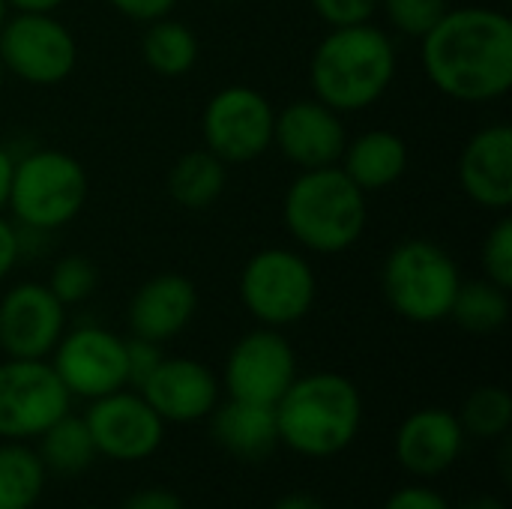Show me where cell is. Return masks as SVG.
Returning <instances> with one entry per match:
<instances>
[{
  "label": "cell",
  "instance_id": "35",
  "mask_svg": "<svg viewBox=\"0 0 512 509\" xmlns=\"http://www.w3.org/2000/svg\"><path fill=\"white\" fill-rule=\"evenodd\" d=\"M120 509H186L183 498L174 492V489H165V486H147V489H138L132 492Z\"/></svg>",
  "mask_w": 512,
  "mask_h": 509
},
{
  "label": "cell",
  "instance_id": "43",
  "mask_svg": "<svg viewBox=\"0 0 512 509\" xmlns=\"http://www.w3.org/2000/svg\"><path fill=\"white\" fill-rule=\"evenodd\" d=\"M219 3H240V0H219Z\"/></svg>",
  "mask_w": 512,
  "mask_h": 509
},
{
  "label": "cell",
  "instance_id": "19",
  "mask_svg": "<svg viewBox=\"0 0 512 509\" xmlns=\"http://www.w3.org/2000/svg\"><path fill=\"white\" fill-rule=\"evenodd\" d=\"M198 312V288L180 273H159L147 279L129 300V333L156 345L177 339Z\"/></svg>",
  "mask_w": 512,
  "mask_h": 509
},
{
  "label": "cell",
  "instance_id": "10",
  "mask_svg": "<svg viewBox=\"0 0 512 509\" xmlns=\"http://www.w3.org/2000/svg\"><path fill=\"white\" fill-rule=\"evenodd\" d=\"M72 396L48 360L6 357L0 363V441H36L69 414Z\"/></svg>",
  "mask_w": 512,
  "mask_h": 509
},
{
  "label": "cell",
  "instance_id": "39",
  "mask_svg": "<svg viewBox=\"0 0 512 509\" xmlns=\"http://www.w3.org/2000/svg\"><path fill=\"white\" fill-rule=\"evenodd\" d=\"M66 0H9L12 12H57Z\"/></svg>",
  "mask_w": 512,
  "mask_h": 509
},
{
  "label": "cell",
  "instance_id": "44",
  "mask_svg": "<svg viewBox=\"0 0 512 509\" xmlns=\"http://www.w3.org/2000/svg\"><path fill=\"white\" fill-rule=\"evenodd\" d=\"M81 509H102V507H81Z\"/></svg>",
  "mask_w": 512,
  "mask_h": 509
},
{
  "label": "cell",
  "instance_id": "22",
  "mask_svg": "<svg viewBox=\"0 0 512 509\" xmlns=\"http://www.w3.org/2000/svg\"><path fill=\"white\" fill-rule=\"evenodd\" d=\"M228 186V165L207 147L183 153L168 171V195L186 210L213 207Z\"/></svg>",
  "mask_w": 512,
  "mask_h": 509
},
{
  "label": "cell",
  "instance_id": "21",
  "mask_svg": "<svg viewBox=\"0 0 512 509\" xmlns=\"http://www.w3.org/2000/svg\"><path fill=\"white\" fill-rule=\"evenodd\" d=\"M339 168L369 195L390 189L408 171V144L390 129H369L357 138H348Z\"/></svg>",
  "mask_w": 512,
  "mask_h": 509
},
{
  "label": "cell",
  "instance_id": "4",
  "mask_svg": "<svg viewBox=\"0 0 512 509\" xmlns=\"http://www.w3.org/2000/svg\"><path fill=\"white\" fill-rule=\"evenodd\" d=\"M282 222L300 249L339 255L360 243L369 225V195L339 165L309 168L288 183Z\"/></svg>",
  "mask_w": 512,
  "mask_h": 509
},
{
  "label": "cell",
  "instance_id": "24",
  "mask_svg": "<svg viewBox=\"0 0 512 509\" xmlns=\"http://www.w3.org/2000/svg\"><path fill=\"white\" fill-rule=\"evenodd\" d=\"M36 441H39L36 447L39 462L45 465L48 474L57 477H81L96 459V447L87 432V423L72 411L63 414L57 423H51Z\"/></svg>",
  "mask_w": 512,
  "mask_h": 509
},
{
  "label": "cell",
  "instance_id": "33",
  "mask_svg": "<svg viewBox=\"0 0 512 509\" xmlns=\"http://www.w3.org/2000/svg\"><path fill=\"white\" fill-rule=\"evenodd\" d=\"M384 509H453V504L432 486H423V483H411V486H402L396 489Z\"/></svg>",
  "mask_w": 512,
  "mask_h": 509
},
{
  "label": "cell",
  "instance_id": "16",
  "mask_svg": "<svg viewBox=\"0 0 512 509\" xmlns=\"http://www.w3.org/2000/svg\"><path fill=\"white\" fill-rule=\"evenodd\" d=\"M147 405L162 417V423H201L213 414L222 396V384L210 366L192 357H162L156 372L138 387Z\"/></svg>",
  "mask_w": 512,
  "mask_h": 509
},
{
  "label": "cell",
  "instance_id": "26",
  "mask_svg": "<svg viewBox=\"0 0 512 509\" xmlns=\"http://www.w3.org/2000/svg\"><path fill=\"white\" fill-rule=\"evenodd\" d=\"M450 318L462 330L477 333V336L498 333L510 321V291H504L501 285L489 279L462 282L456 291Z\"/></svg>",
  "mask_w": 512,
  "mask_h": 509
},
{
  "label": "cell",
  "instance_id": "9",
  "mask_svg": "<svg viewBox=\"0 0 512 509\" xmlns=\"http://www.w3.org/2000/svg\"><path fill=\"white\" fill-rule=\"evenodd\" d=\"M273 123L276 108L261 90L249 84H228L216 90L204 105V147L225 165L255 162L273 147Z\"/></svg>",
  "mask_w": 512,
  "mask_h": 509
},
{
  "label": "cell",
  "instance_id": "15",
  "mask_svg": "<svg viewBox=\"0 0 512 509\" xmlns=\"http://www.w3.org/2000/svg\"><path fill=\"white\" fill-rule=\"evenodd\" d=\"M348 132L342 114L324 105L321 99H297L276 111L273 147L300 171L339 165Z\"/></svg>",
  "mask_w": 512,
  "mask_h": 509
},
{
  "label": "cell",
  "instance_id": "6",
  "mask_svg": "<svg viewBox=\"0 0 512 509\" xmlns=\"http://www.w3.org/2000/svg\"><path fill=\"white\" fill-rule=\"evenodd\" d=\"M459 285L462 273L453 255L426 237L396 243L381 267L384 300L399 318L411 324L447 321Z\"/></svg>",
  "mask_w": 512,
  "mask_h": 509
},
{
  "label": "cell",
  "instance_id": "36",
  "mask_svg": "<svg viewBox=\"0 0 512 509\" xmlns=\"http://www.w3.org/2000/svg\"><path fill=\"white\" fill-rule=\"evenodd\" d=\"M18 237H15V222L0 213V285L12 276L18 267Z\"/></svg>",
  "mask_w": 512,
  "mask_h": 509
},
{
  "label": "cell",
  "instance_id": "25",
  "mask_svg": "<svg viewBox=\"0 0 512 509\" xmlns=\"http://www.w3.org/2000/svg\"><path fill=\"white\" fill-rule=\"evenodd\" d=\"M45 480L48 471L30 444H0V509H33L42 498Z\"/></svg>",
  "mask_w": 512,
  "mask_h": 509
},
{
  "label": "cell",
  "instance_id": "34",
  "mask_svg": "<svg viewBox=\"0 0 512 509\" xmlns=\"http://www.w3.org/2000/svg\"><path fill=\"white\" fill-rule=\"evenodd\" d=\"M111 9H117L123 18H132L138 24H150L156 18L171 15V9L177 6V0H108Z\"/></svg>",
  "mask_w": 512,
  "mask_h": 509
},
{
  "label": "cell",
  "instance_id": "28",
  "mask_svg": "<svg viewBox=\"0 0 512 509\" xmlns=\"http://www.w3.org/2000/svg\"><path fill=\"white\" fill-rule=\"evenodd\" d=\"M45 285L69 309V306H78V303H84V300L93 297V291L99 285V273H96V267H93L90 258H84V255H66V258H60L51 267Z\"/></svg>",
  "mask_w": 512,
  "mask_h": 509
},
{
  "label": "cell",
  "instance_id": "32",
  "mask_svg": "<svg viewBox=\"0 0 512 509\" xmlns=\"http://www.w3.org/2000/svg\"><path fill=\"white\" fill-rule=\"evenodd\" d=\"M162 345H156V342H147V339H138V336H132V339H126V372H129V387L132 390H138L153 372H156V366L162 363Z\"/></svg>",
  "mask_w": 512,
  "mask_h": 509
},
{
  "label": "cell",
  "instance_id": "3",
  "mask_svg": "<svg viewBox=\"0 0 512 509\" xmlns=\"http://www.w3.org/2000/svg\"><path fill=\"white\" fill-rule=\"evenodd\" d=\"M273 414L282 447L303 459H333L360 435L363 396L339 372H312L294 378Z\"/></svg>",
  "mask_w": 512,
  "mask_h": 509
},
{
  "label": "cell",
  "instance_id": "7",
  "mask_svg": "<svg viewBox=\"0 0 512 509\" xmlns=\"http://www.w3.org/2000/svg\"><path fill=\"white\" fill-rule=\"evenodd\" d=\"M237 294L243 309L261 327L282 330L312 312L318 297V276L303 252L270 246L243 264Z\"/></svg>",
  "mask_w": 512,
  "mask_h": 509
},
{
  "label": "cell",
  "instance_id": "42",
  "mask_svg": "<svg viewBox=\"0 0 512 509\" xmlns=\"http://www.w3.org/2000/svg\"><path fill=\"white\" fill-rule=\"evenodd\" d=\"M3 75H6V69H3V63H0V78H3Z\"/></svg>",
  "mask_w": 512,
  "mask_h": 509
},
{
  "label": "cell",
  "instance_id": "12",
  "mask_svg": "<svg viewBox=\"0 0 512 509\" xmlns=\"http://www.w3.org/2000/svg\"><path fill=\"white\" fill-rule=\"evenodd\" d=\"M297 354L276 327H258L243 333L225 360L228 399L273 408L297 378Z\"/></svg>",
  "mask_w": 512,
  "mask_h": 509
},
{
  "label": "cell",
  "instance_id": "14",
  "mask_svg": "<svg viewBox=\"0 0 512 509\" xmlns=\"http://www.w3.org/2000/svg\"><path fill=\"white\" fill-rule=\"evenodd\" d=\"M66 333V306L42 282H18L0 297V351L18 360H48Z\"/></svg>",
  "mask_w": 512,
  "mask_h": 509
},
{
  "label": "cell",
  "instance_id": "38",
  "mask_svg": "<svg viewBox=\"0 0 512 509\" xmlns=\"http://www.w3.org/2000/svg\"><path fill=\"white\" fill-rule=\"evenodd\" d=\"M270 509H327V507H324V501H321V498H315V495H309V492H294V495L279 498V501H276Z\"/></svg>",
  "mask_w": 512,
  "mask_h": 509
},
{
  "label": "cell",
  "instance_id": "8",
  "mask_svg": "<svg viewBox=\"0 0 512 509\" xmlns=\"http://www.w3.org/2000/svg\"><path fill=\"white\" fill-rule=\"evenodd\" d=\"M0 63L24 84L54 87L75 72L78 42L54 12H12L0 27Z\"/></svg>",
  "mask_w": 512,
  "mask_h": 509
},
{
  "label": "cell",
  "instance_id": "27",
  "mask_svg": "<svg viewBox=\"0 0 512 509\" xmlns=\"http://www.w3.org/2000/svg\"><path fill=\"white\" fill-rule=\"evenodd\" d=\"M456 417H459L465 435H474L483 441L507 438L512 426V396L504 387H495V384L477 387L465 396Z\"/></svg>",
  "mask_w": 512,
  "mask_h": 509
},
{
  "label": "cell",
  "instance_id": "17",
  "mask_svg": "<svg viewBox=\"0 0 512 509\" xmlns=\"http://www.w3.org/2000/svg\"><path fill=\"white\" fill-rule=\"evenodd\" d=\"M396 459L414 480L444 477L465 453V429L453 411L420 408L396 432Z\"/></svg>",
  "mask_w": 512,
  "mask_h": 509
},
{
  "label": "cell",
  "instance_id": "29",
  "mask_svg": "<svg viewBox=\"0 0 512 509\" xmlns=\"http://www.w3.org/2000/svg\"><path fill=\"white\" fill-rule=\"evenodd\" d=\"M390 27L402 36L423 39L450 9V0H378Z\"/></svg>",
  "mask_w": 512,
  "mask_h": 509
},
{
  "label": "cell",
  "instance_id": "41",
  "mask_svg": "<svg viewBox=\"0 0 512 509\" xmlns=\"http://www.w3.org/2000/svg\"><path fill=\"white\" fill-rule=\"evenodd\" d=\"M12 15V6H9V0H0V27L6 24V18Z\"/></svg>",
  "mask_w": 512,
  "mask_h": 509
},
{
  "label": "cell",
  "instance_id": "18",
  "mask_svg": "<svg viewBox=\"0 0 512 509\" xmlns=\"http://www.w3.org/2000/svg\"><path fill=\"white\" fill-rule=\"evenodd\" d=\"M459 186L477 207L507 213L512 207V129L489 123L468 138L459 153Z\"/></svg>",
  "mask_w": 512,
  "mask_h": 509
},
{
  "label": "cell",
  "instance_id": "23",
  "mask_svg": "<svg viewBox=\"0 0 512 509\" xmlns=\"http://www.w3.org/2000/svg\"><path fill=\"white\" fill-rule=\"evenodd\" d=\"M198 54L201 45L195 30L171 15L150 21L141 36V57L162 78H183L195 69Z\"/></svg>",
  "mask_w": 512,
  "mask_h": 509
},
{
  "label": "cell",
  "instance_id": "2",
  "mask_svg": "<svg viewBox=\"0 0 512 509\" xmlns=\"http://www.w3.org/2000/svg\"><path fill=\"white\" fill-rule=\"evenodd\" d=\"M399 51L393 36L372 21L330 27L309 60L312 96L339 114L372 108L393 87Z\"/></svg>",
  "mask_w": 512,
  "mask_h": 509
},
{
  "label": "cell",
  "instance_id": "5",
  "mask_svg": "<svg viewBox=\"0 0 512 509\" xmlns=\"http://www.w3.org/2000/svg\"><path fill=\"white\" fill-rule=\"evenodd\" d=\"M87 195H90L87 171L72 153L33 147L15 156L9 198H6L15 225L54 234L81 216Z\"/></svg>",
  "mask_w": 512,
  "mask_h": 509
},
{
  "label": "cell",
  "instance_id": "13",
  "mask_svg": "<svg viewBox=\"0 0 512 509\" xmlns=\"http://www.w3.org/2000/svg\"><path fill=\"white\" fill-rule=\"evenodd\" d=\"M96 456L111 462H144L165 441L162 417L147 405L138 390H117L93 399L84 414Z\"/></svg>",
  "mask_w": 512,
  "mask_h": 509
},
{
  "label": "cell",
  "instance_id": "30",
  "mask_svg": "<svg viewBox=\"0 0 512 509\" xmlns=\"http://www.w3.org/2000/svg\"><path fill=\"white\" fill-rule=\"evenodd\" d=\"M483 279L501 285L504 291L512 288V219L507 213H498V222L489 228L483 249H480Z\"/></svg>",
  "mask_w": 512,
  "mask_h": 509
},
{
  "label": "cell",
  "instance_id": "40",
  "mask_svg": "<svg viewBox=\"0 0 512 509\" xmlns=\"http://www.w3.org/2000/svg\"><path fill=\"white\" fill-rule=\"evenodd\" d=\"M453 509H507L495 495H474V498H468V501H462L459 507Z\"/></svg>",
  "mask_w": 512,
  "mask_h": 509
},
{
  "label": "cell",
  "instance_id": "1",
  "mask_svg": "<svg viewBox=\"0 0 512 509\" xmlns=\"http://www.w3.org/2000/svg\"><path fill=\"white\" fill-rule=\"evenodd\" d=\"M423 72L447 99L486 105L512 87V21L489 6L447 9L420 39Z\"/></svg>",
  "mask_w": 512,
  "mask_h": 509
},
{
  "label": "cell",
  "instance_id": "37",
  "mask_svg": "<svg viewBox=\"0 0 512 509\" xmlns=\"http://www.w3.org/2000/svg\"><path fill=\"white\" fill-rule=\"evenodd\" d=\"M12 165H15V153L0 144V213L6 210V198H9V180H12Z\"/></svg>",
  "mask_w": 512,
  "mask_h": 509
},
{
  "label": "cell",
  "instance_id": "31",
  "mask_svg": "<svg viewBox=\"0 0 512 509\" xmlns=\"http://www.w3.org/2000/svg\"><path fill=\"white\" fill-rule=\"evenodd\" d=\"M315 15L330 27H348L372 21L378 12V0H309Z\"/></svg>",
  "mask_w": 512,
  "mask_h": 509
},
{
  "label": "cell",
  "instance_id": "20",
  "mask_svg": "<svg viewBox=\"0 0 512 509\" xmlns=\"http://www.w3.org/2000/svg\"><path fill=\"white\" fill-rule=\"evenodd\" d=\"M207 420H210L213 441L234 459L261 462L273 456V450L279 447L276 414L267 405L228 399V402H219Z\"/></svg>",
  "mask_w": 512,
  "mask_h": 509
},
{
  "label": "cell",
  "instance_id": "11",
  "mask_svg": "<svg viewBox=\"0 0 512 509\" xmlns=\"http://www.w3.org/2000/svg\"><path fill=\"white\" fill-rule=\"evenodd\" d=\"M48 363L54 366L57 378L63 381L72 399L93 402L129 387L126 339L96 324L66 330L57 348L51 351Z\"/></svg>",
  "mask_w": 512,
  "mask_h": 509
}]
</instances>
